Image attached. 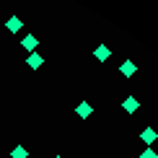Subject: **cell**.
I'll use <instances>...</instances> for the list:
<instances>
[{"label":"cell","instance_id":"8992f818","mask_svg":"<svg viewBox=\"0 0 158 158\" xmlns=\"http://www.w3.org/2000/svg\"><path fill=\"white\" fill-rule=\"evenodd\" d=\"M94 57H96L98 62H106L109 57H111V49L106 47V44H101V47H96V49H94Z\"/></svg>","mask_w":158,"mask_h":158},{"label":"cell","instance_id":"3957f363","mask_svg":"<svg viewBox=\"0 0 158 158\" xmlns=\"http://www.w3.org/2000/svg\"><path fill=\"white\" fill-rule=\"evenodd\" d=\"M75 114L81 117V119H88V117L94 114V106H91L88 101H81V104H78V106H75Z\"/></svg>","mask_w":158,"mask_h":158},{"label":"cell","instance_id":"52a82bcc","mask_svg":"<svg viewBox=\"0 0 158 158\" xmlns=\"http://www.w3.org/2000/svg\"><path fill=\"white\" fill-rule=\"evenodd\" d=\"M26 65H29L31 70H39V65H44V57H42V55H36V52H31V55L26 57Z\"/></svg>","mask_w":158,"mask_h":158},{"label":"cell","instance_id":"7a4b0ae2","mask_svg":"<svg viewBox=\"0 0 158 158\" xmlns=\"http://www.w3.org/2000/svg\"><path fill=\"white\" fill-rule=\"evenodd\" d=\"M5 29H8L10 34H18V31L23 29V21H21V18H18V16H10L8 21H5Z\"/></svg>","mask_w":158,"mask_h":158},{"label":"cell","instance_id":"9c48e42d","mask_svg":"<svg viewBox=\"0 0 158 158\" xmlns=\"http://www.w3.org/2000/svg\"><path fill=\"white\" fill-rule=\"evenodd\" d=\"M10 158H29V150H26L23 145H18V148L10 150Z\"/></svg>","mask_w":158,"mask_h":158},{"label":"cell","instance_id":"ba28073f","mask_svg":"<svg viewBox=\"0 0 158 158\" xmlns=\"http://www.w3.org/2000/svg\"><path fill=\"white\" fill-rule=\"evenodd\" d=\"M21 44H23V49H26V52H34V49H36V44H39V39H36L34 34H26Z\"/></svg>","mask_w":158,"mask_h":158},{"label":"cell","instance_id":"5b68a950","mask_svg":"<svg viewBox=\"0 0 158 158\" xmlns=\"http://www.w3.org/2000/svg\"><path fill=\"white\" fill-rule=\"evenodd\" d=\"M137 106H140V101H137L135 96H127V98L122 101V109L127 111V114H135V111H137Z\"/></svg>","mask_w":158,"mask_h":158},{"label":"cell","instance_id":"6da1fadb","mask_svg":"<svg viewBox=\"0 0 158 158\" xmlns=\"http://www.w3.org/2000/svg\"><path fill=\"white\" fill-rule=\"evenodd\" d=\"M140 140L145 143V148H150V145H153V143L158 140V132H156L153 127H145V130H143V132H140Z\"/></svg>","mask_w":158,"mask_h":158},{"label":"cell","instance_id":"30bf717a","mask_svg":"<svg viewBox=\"0 0 158 158\" xmlns=\"http://www.w3.org/2000/svg\"><path fill=\"white\" fill-rule=\"evenodd\" d=\"M140 158H158V153L153 148H143V153H140Z\"/></svg>","mask_w":158,"mask_h":158},{"label":"cell","instance_id":"277c9868","mask_svg":"<svg viewBox=\"0 0 158 158\" xmlns=\"http://www.w3.org/2000/svg\"><path fill=\"white\" fill-rule=\"evenodd\" d=\"M119 73H122L124 78H132V75L137 73V65H135L132 60H124V62L119 65Z\"/></svg>","mask_w":158,"mask_h":158},{"label":"cell","instance_id":"8fae6325","mask_svg":"<svg viewBox=\"0 0 158 158\" xmlns=\"http://www.w3.org/2000/svg\"><path fill=\"white\" fill-rule=\"evenodd\" d=\"M55 158H62V156H55Z\"/></svg>","mask_w":158,"mask_h":158}]
</instances>
